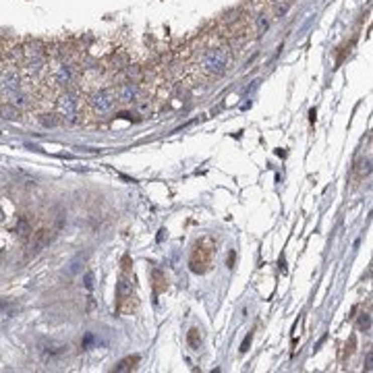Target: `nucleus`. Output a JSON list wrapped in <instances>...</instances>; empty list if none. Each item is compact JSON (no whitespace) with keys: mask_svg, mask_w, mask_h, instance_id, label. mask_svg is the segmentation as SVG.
Returning <instances> with one entry per match:
<instances>
[{"mask_svg":"<svg viewBox=\"0 0 373 373\" xmlns=\"http://www.w3.org/2000/svg\"><path fill=\"white\" fill-rule=\"evenodd\" d=\"M230 60H232V52L228 46L208 48V52L203 54V60H201V71L210 77H220L228 71Z\"/></svg>","mask_w":373,"mask_h":373,"instance_id":"f257e3e1","label":"nucleus"},{"mask_svg":"<svg viewBox=\"0 0 373 373\" xmlns=\"http://www.w3.org/2000/svg\"><path fill=\"white\" fill-rule=\"evenodd\" d=\"M81 106H83V100L77 91H64L58 100H56V114L66 118L69 123H77L81 116Z\"/></svg>","mask_w":373,"mask_h":373,"instance_id":"f03ea898","label":"nucleus"},{"mask_svg":"<svg viewBox=\"0 0 373 373\" xmlns=\"http://www.w3.org/2000/svg\"><path fill=\"white\" fill-rule=\"evenodd\" d=\"M118 104L116 100V94L114 89H98L89 96L87 100V108L94 116H104V114H110L114 110V106Z\"/></svg>","mask_w":373,"mask_h":373,"instance_id":"7ed1b4c3","label":"nucleus"},{"mask_svg":"<svg viewBox=\"0 0 373 373\" xmlns=\"http://www.w3.org/2000/svg\"><path fill=\"white\" fill-rule=\"evenodd\" d=\"M212 261H214V243L210 239L197 243L191 255V269L195 274H203L212 267Z\"/></svg>","mask_w":373,"mask_h":373,"instance_id":"20e7f679","label":"nucleus"},{"mask_svg":"<svg viewBox=\"0 0 373 373\" xmlns=\"http://www.w3.org/2000/svg\"><path fill=\"white\" fill-rule=\"evenodd\" d=\"M114 94H116V100L121 102V104H133V102L141 96L139 81L127 79V81H123V83H118V85L114 87Z\"/></svg>","mask_w":373,"mask_h":373,"instance_id":"39448f33","label":"nucleus"},{"mask_svg":"<svg viewBox=\"0 0 373 373\" xmlns=\"http://www.w3.org/2000/svg\"><path fill=\"white\" fill-rule=\"evenodd\" d=\"M50 79H52V85L66 87L75 79V69H73L69 62H60V64H56L54 69H52V73H50Z\"/></svg>","mask_w":373,"mask_h":373,"instance_id":"423d86ee","label":"nucleus"},{"mask_svg":"<svg viewBox=\"0 0 373 373\" xmlns=\"http://www.w3.org/2000/svg\"><path fill=\"white\" fill-rule=\"evenodd\" d=\"M21 87V77L17 75L15 69H5L0 73V94L13 96L15 91H19Z\"/></svg>","mask_w":373,"mask_h":373,"instance_id":"0eeeda50","label":"nucleus"},{"mask_svg":"<svg viewBox=\"0 0 373 373\" xmlns=\"http://www.w3.org/2000/svg\"><path fill=\"white\" fill-rule=\"evenodd\" d=\"M135 110H137V114H141V116H149L151 112H154V100H151L149 96H139L137 100H135Z\"/></svg>","mask_w":373,"mask_h":373,"instance_id":"6e6552de","label":"nucleus"},{"mask_svg":"<svg viewBox=\"0 0 373 373\" xmlns=\"http://www.w3.org/2000/svg\"><path fill=\"white\" fill-rule=\"evenodd\" d=\"M135 309H137V297H135V295H129V297L118 299V307H116L118 313L127 315V313H133Z\"/></svg>","mask_w":373,"mask_h":373,"instance_id":"1a4fd4ad","label":"nucleus"},{"mask_svg":"<svg viewBox=\"0 0 373 373\" xmlns=\"http://www.w3.org/2000/svg\"><path fill=\"white\" fill-rule=\"evenodd\" d=\"M21 110L17 108L13 102H5V104H0V116L7 118V121H15V118H19Z\"/></svg>","mask_w":373,"mask_h":373,"instance_id":"9d476101","label":"nucleus"},{"mask_svg":"<svg viewBox=\"0 0 373 373\" xmlns=\"http://www.w3.org/2000/svg\"><path fill=\"white\" fill-rule=\"evenodd\" d=\"M110 69H116V71H121V69H127V54L125 52H116L110 56Z\"/></svg>","mask_w":373,"mask_h":373,"instance_id":"9b49d317","label":"nucleus"},{"mask_svg":"<svg viewBox=\"0 0 373 373\" xmlns=\"http://www.w3.org/2000/svg\"><path fill=\"white\" fill-rule=\"evenodd\" d=\"M137 363H139V357H129V359H125L121 365H118L114 371H131V369L137 367Z\"/></svg>","mask_w":373,"mask_h":373,"instance_id":"f8f14e48","label":"nucleus"},{"mask_svg":"<svg viewBox=\"0 0 373 373\" xmlns=\"http://www.w3.org/2000/svg\"><path fill=\"white\" fill-rule=\"evenodd\" d=\"M58 114H40L38 116V121L44 125V127H56L58 125Z\"/></svg>","mask_w":373,"mask_h":373,"instance_id":"ddd939ff","label":"nucleus"},{"mask_svg":"<svg viewBox=\"0 0 373 373\" xmlns=\"http://www.w3.org/2000/svg\"><path fill=\"white\" fill-rule=\"evenodd\" d=\"M189 344H191L193 348H197V346L201 344V332H199L197 328H193V330L189 332Z\"/></svg>","mask_w":373,"mask_h":373,"instance_id":"4468645a","label":"nucleus"},{"mask_svg":"<svg viewBox=\"0 0 373 373\" xmlns=\"http://www.w3.org/2000/svg\"><path fill=\"white\" fill-rule=\"evenodd\" d=\"M127 73H129V77H131V81H139L141 79V69H139V66L137 64H133V66H129L127 64Z\"/></svg>","mask_w":373,"mask_h":373,"instance_id":"2eb2a0df","label":"nucleus"},{"mask_svg":"<svg viewBox=\"0 0 373 373\" xmlns=\"http://www.w3.org/2000/svg\"><path fill=\"white\" fill-rule=\"evenodd\" d=\"M267 25H269V23H267V17H265V15H259V17H257V33H263V31L267 29Z\"/></svg>","mask_w":373,"mask_h":373,"instance_id":"dca6fc26","label":"nucleus"}]
</instances>
